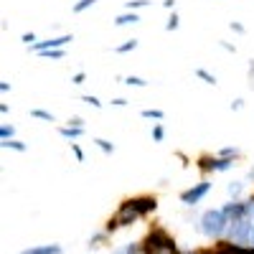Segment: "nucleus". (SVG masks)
<instances>
[{
	"label": "nucleus",
	"instance_id": "obj_1",
	"mask_svg": "<svg viewBox=\"0 0 254 254\" xmlns=\"http://www.w3.org/2000/svg\"><path fill=\"white\" fill-rule=\"evenodd\" d=\"M229 216L224 214V208H211L201 216V231L206 237H221L224 231L229 229Z\"/></svg>",
	"mask_w": 254,
	"mask_h": 254
},
{
	"label": "nucleus",
	"instance_id": "obj_19",
	"mask_svg": "<svg viewBox=\"0 0 254 254\" xmlns=\"http://www.w3.org/2000/svg\"><path fill=\"white\" fill-rule=\"evenodd\" d=\"M31 117H36V120H44V122H56V117L51 115V112H46V110H31Z\"/></svg>",
	"mask_w": 254,
	"mask_h": 254
},
{
	"label": "nucleus",
	"instance_id": "obj_33",
	"mask_svg": "<svg viewBox=\"0 0 254 254\" xmlns=\"http://www.w3.org/2000/svg\"><path fill=\"white\" fill-rule=\"evenodd\" d=\"M229 28L234 31V33H244V26H242V23H237V20H231V23H229Z\"/></svg>",
	"mask_w": 254,
	"mask_h": 254
},
{
	"label": "nucleus",
	"instance_id": "obj_39",
	"mask_svg": "<svg viewBox=\"0 0 254 254\" xmlns=\"http://www.w3.org/2000/svg\"><path fill=\"white\" fill-rule=\"evenodd\" d=\"M221 49H226V51H231V54H234L237 49L234 46H231V44H226V41H221Z\"/></svg>",
	"mask_w": 254,
	"mask_h": 254
},
{
	"label": "nucleus",
	"instance_id": "obj_18",
	"mask_svg": "<svg viewBox=\"0 0 254 254\" xmlns=\"http://www.w3.org/2000/svg\"><path fill=\"white\" fill-rule=\"evenodd\" d=\"M94 145L99 147L102 153H107V155H112V153H115V145H112L110 140H104V137H97V140H94Z\"/></svg>",
	"mask_w": 254,
	"mask_h": 254
},
{
	"label": "nucleus",
	"instance_id": "obj_28",
	"mask_svg": "<svg viewBox=\"0 0 254 254\" xmlns=\"http://www.w3.org/2000/svg\"><path fill=\"white\" fill-rule=\"evenodd\" d=\"M219 155L221 158H239V150H237V147H221V150H219Z\"/></svg>",
	"mask_w": 254,
	"mask_h": 254
},
{
	"label": "nucleus",
	"instance_id": "obj_25",
	"mask_svg": "<svg viewBox=\"0 0 254 254\" xmlns=\"http://www.w3.org/2000/svg\"><path fill=\"white\" fill-rule=\"evenodd\" d=\"M10 137H15V127L13 125H3L0 127V140H10Z\"/></svg>",
	"mask_w": 254,
	"mask_h": 254
},
{
	"label": "nucleus",
	"instance_id": "obj_21",
	"mask_svg": "<svg viewBox=\"0 0 254 254\" xmlns=\"http://www.w3.org/2000/svg\"><path fill=\"white\" fill-rule=\"evenodd\" d=\"M122 84H127V87H147V81L142 76H125Z\"/></svg>",
	"mask_w": 254,
	"mask_h": 254
},
{
	"label": "nucleus",
	"instance_id": "obj_8",
	"mask_svg": "<svg viewBox=\"0 0 254 254\" xmlns=\"http://www.w3.org/2000/svg\"><path fill=\"white\" fill-rule=\"evenodd\" d=\"M224 214L229 216V221L249 219V216H247V203H242V201H231V203H226V206H224Z\"/></svg>",
	"mask_w": 254,
	"mask_h": 254
},
{
	"label": "nucleus",
	"instance_id": "obj_27",
	"mask_svg": "<svg viewBox=\"0 0 254 254\" xmlns=\"http://www.w3.org/2000/svg\"><path fill=\"white\" fill-rule=\"evenodd\" d=\"M81 102H87L89 107H94V110H102V102H99L94 94H84V97H81Z\"/></svg>",
	"mask_w": 254,
	"mask_h": 254
},
{
	"label": "nucleus",
	"instance_id": "obj_37",
	"mask_svg": "<svg viewBox=\"0 0 254 254\" xmlns=\"http://www.w3.org/2000/svg\"><path fill=\"white\" fill-rule=\"evenodd\" d=\"M69 125H74V127H84V120H81V117H71Z\"/></svg>",
	"mask_w": 254,
	"mask_h": 254
},
{
	"label": "nucleus",
	"instance_id": "obj_14",
	"mask_svg": "<svg viewBox=\"0 0 254 254\" xmlns=\"http://www.w3.org/2000/svg\"><path fill=\"white\" fill-rule=\"evenodd\" d=\"M0 145H3L5 150H15V153H23V150H26V142H20V140H15V137H10V140H3Z\"/></svg>",
	"mask_w": 254,
	"mask_h": 254
},
{
	"label": "nucleus",
	"instance_id": "obj_12",
	"mask_svg": "<svg viewBox=\"0 0 254 254\" xmlns=\"http://www.w3.org/2000/svg\"><path fill=\"white\" fill-rule=\"evenodd\" d=\"M20 254H61V247L59 244H44V247H31Z\"/></svg>",
	"mask_w": 254,
	"mask_h": 254
},
{
	"label": "nucleus",
	"instance_id": "obj_24",
	"mask_svg": "<svg viewBox=\"0 0 254 254\" xmlns=\"http://www.w3.org/2000/svg\"><path fill=\"white\" fill-rule=\"evenodd\" d=\"M140 115H142L145 120H158V122L165 117V115H163V110H142Z\"/></svg>",
	"mask_w": 254,
	"mask_h": 254
},
{
	"label": "nucleus",
	"instance_id": "obj_41",
	"mask_svg": "<svg viewBox=\"0 0 254 254\" xmlns=\"http://www.w3.org/2000/svg\"><path fill=\"white\" fill-rule=\"evenodd\" d=\"M0 92H10V84L8 81H0Z\"/></svg>",
	"mask_w": 254,
	"mask_h": 254
},
{
	"label": "nucleus",
	"instance_id": "obj_31",
	"mask_svg": "<svg viewBox=\"0 0 254 254\" xmlns=\"http://www.w3.org/2000/svg\"><path fill=\"white\" fill-rule=\"evenodd\" d=\"M20 41H23L26 46H33L36 44V33H23V36H20Z\"/></svg>",
	"mask_w": 254,
	"mask_h": 254
},
{
	"label": "nucleus",
	"instance_id": "obj_16",
	"mask_svg": "<svg viewBox=\"0 0 254 254\" xmlns=\"http://www.w3.org/2000/svg\"><path fill=\"white\" fill-rule=\"evenodd\" d=\"M135 49H137V38H127L125 44H120L115 51H117V54H130V51H135Z\"/></svg>",
	"mask_w": 254,
	"mask_h": 254
},
{
	"label": "nucleus",
	"instance_id": "obj_44",
	"mask_svg": "<svg viewBox=\"0 0 254 254\" xmlns=\"http://www.w3.org/2000/svg\"><path fill=\"white\" fill-rule=\"evenodd\" d=\"M247 254H254V249H247Z\"/></svg>",
	"mask_w": 254,
	"mask_h": 254
},
{
	"label": "nucleus",
	"instance_id": "obj_36",
	"mask_svg": "<svg viewBox=\"0 0 254 254\" xmlns=\"http://www.w3.org/2000/svg\"><path fill=\"white\" fill-rule=\"evenodd\" d=\"M244 107V99H234V102H231V110H234V112H239Z\"/></svg>",
	"mask_w": 254,
	"mask_h": 254
},
{
	"label": "nucleus",
	"instance_id": "obj_6",
	"mask_svg": "<svg viewBox=\"0 0 254 254\" xmlns=\"http://www.w3.org/2000/svg\"><path fill=\"white\" fill-rule=\"evenodd\" d=\"M69 41H74L71 33H66V36H54V38H46V41H36L33 51L41 54V51H49V49H66Z\"/></svg>",
	"mask_w": 254,
	"mask_h": 254
},
{
	"label": "nucleus",
	"instance_id": "obj_3",
	"mask_svg": "<svg viewBox=\"0 0 254 254\" xmlns=\"http://www.w3.org/2000/svg\"><path fill=\"white\" fill-rule=\"evenodd\" d=\"M140 214H137V208L132 206V201H125L122 206H120V211L115 214V219H110V231H115V229H120V226H130L135 219H137Z\"/></svg>",
	"mask_w": 254,
	"mask_h": 254
},
{
	"label": "nucleus",
	"instance_id": "obj_15",
	"mask_svg": "<svg viewBox=\"0 0 254 254\" xmlns=\"http://www.w3.org/2000/svg\"><path fill=\"white\" fill-rule=\"evenodd\" d=\"M193 74H196V76H198L203 84H208V87H216V76L211 74V71H206V69H196Z\"/></svg>",
	"mask_w": 254,
	"mask_h": 254
},
{
	"label": "nucleus",
	"instance_id": "obj_34",
	"mask_svg": "<svg viewBox=\"0 0 254 254\" xmlns=\"http://www.w3.org/2000/svg\"><path fill=\"white\" fill-rule=\"evenodd\" d=\"M249 87L254 89V59L249 61Z\"/></svg>",
	"mask_w": 254,
	"mask_h": 254
},
{
	"label": "nucleus",
	"instance_id": "obj_10",
	"mask_svg": "<svg viewBox=\"0 0 254 254\" xmlns=\"http://www.w3.org/2000/svg\"><path fill=\"white\" fill-rule=\"evenodd\" d=\"M135 23H140V15H137L135 10H127V13H122V15H117V18H115V26H117V28L135 26Z\"/></svg>",
	"mask_w": 254,
	"mask_h": 254
},
{
	"label": "nucleus",
	"instance_id": "obj_22",
	"mask_svg": "<svg viewBox=\"0 0 254 254\" xmlns=\"http://www.w3.org/2000/svg\"><path fill=\"white\" fill-rule=\"evenodd\" d=\"M94 3H97V0H76L71 10H74V13H84V10H89Z\"/></svg>",
	"mask_w": 254,
	"mask_h": 254
},
{
	"label": "nucleus",
	"instance_id": "obj_40",
	"mask_svg": "<svg viewBox=\"0 0 254 254\" xmlns=\"http://www.w3.org/2000/svg\"><path fill=\"white\" fill-rule=\"evenodd\" d=\"M163 5H165L168 10H171V8H176V0H163Z\"/></svg>",
	"mask_w": 254,
	"mask_h": 254
},
{
	"label": "nucleus",
	"instance_id": "obj_13",
	"mask_svg": "<svg viewBox=\"0 0 254 254\" xmlns=\"http://www.w3.org/2000/svg\"><path fill=\"white\" fill-rule=\"evenodd\" d=\"M38 56L46 59V61H61L64 56H66V49H49V51H41Z\"/></svg>",
	"mask_w": 254,
	"mask_h": 254
},
{
	"label": "nucleus",
	"instance_id": "obj_23",
	"mask_svg": "<svg viewBox=\"0 0 254 254\" xmlns=\"http://www.w3.org/2000/svg\"><path fill=\"white\" fill-rule=\"evenodd\" d=\"M178 26H181V18H178V13L173 10L171 18H168V23H165V31H178Z\"/></svg>",
	"mask_w": 254,
	"mask_h": 254
},
{
	"label": "nucleus",
	"instance_id": "obj_5",
	"mask_svg": "<svg viewBox=\"0 0 254 254\" xmlns=\"http://www.w3.org/2000/svg\"><path fill=\"white\" fill-rule=\"evenodd\" d=\"M208 190H211V183H208V181H201V183H196L193 188L183 190V193H181V201H183L186 206H196V203L208 193Z\"/></svg>",
	"mask_w": 254,
	"mask_h": 254
},
{
	"label": "nucleus",
	"instance_id": "obj_11",
	"mask_svg": "<svg viewBox=\"0 0 254 254\" xmlns=\"http://www.w3.org/2000/svg\"><path fill=\"white\" fill-rule=\"evenodd\" d=\"M59 135H61L64 140H69V142H74L76 137H81V135H84V127H74V125H64V127H59Z\"/></svg>",
	"mask_w": 254,
	"mask_h": 254
},
{
	"label": "nucleus",
	"instance_id": "obj_29",
	"mask_svg": "<svg viewBox=\"0 0 254 254\" xmlns=\"http://www.w3.org/2000/svg\"><path fill=\"white\" fill-rule=\"evenodd\" d=\"M239 193H242V183H229V196L237 198Z\"/></svg>",
	"mask_w": 254,
	"mask_h": 254
},
{
	"label": "nucleus",
	"instance_id": "obj_4",
	"mask_svg": "<svg viewBox=\"0 0 254 254\" xmlns=\"http://www.w3.org/2000/svg\"><path fill=\"white\" fill-rule=\"evenodd\" d=\"M252 221L249 219H239V221H231V229H229V237H231V244H244L249 242L252 237Z\"/></svg>",
	"mask_w": 254,
	"mask_h": 254
},
{
	"label": "nucleus",
	"instance_id": "obj_30",
	"mask_svg": "<svg viewBox=\"0 0 254 254\" xmlns=\"http://www.w3.org/2000/svg\"><path fill=\"white\" fill-rule=\"evenodd\" d=\"M84 81H87V74H84V71H76L71 76V84H76V87H79V84H84Z\"/></svg>",
	"mask_w": 254,
	"mask_h": 254
},
{
	"label": "nucleus",
	"instance_id": "obj_35",
	"mask_svg": "<svg viewBox=\"0 0 254 254\" xmlns=\"http://www.w3.org/2000/svg\"><path fill=\"white\" fill-rule=\"evenodd\" d=\"M247 216H249V219H254V198H249V201H247Z\"/></svg>",
	"mask_w": 254,
	"mask_h": 254
},
{
	"label": "nucleus",
	"instance_id": "obj_42",
	"mask_svg": "<svg viewBox=\"0 0 254 254\" xmlns=\"http://www.w3.org/2000/svg\"><path fill=\"white\" fill-rule=\"evenodd\" d=\"M249 242H252V244H254V226H252V237H249Z\"/></svg>",
	"mask_w": 254,
	"mask_h": 254
},
{
	"label": "nucleus",
	"instance_id": "obj_38",
	"mask_svg": "<svg viewBox=\"0 0 254 254\" xmlns=\"http://www.w3.org/2000/svg\"><path fill=\"white\" fill-rule=\"evenodd\" d=\"M112 104H115V107H125V104H127V99L117 97V99H112Z\"/></svg>",
	"mask_w": 254,
	"mask_h": 254
},
{
	"label": "nucleus",
	"instance_id": "obj_17",
	"mask_svg": "<svg viewBox=\"0 0 254 254\" xmlns=\"http://www.w3.org/2000/svg\"><path fill=\"white\" fill-rule=\"evenodd\" d=\"M231 165H234V158H221V155H216V173L229 171Z\"/></svg>",
	"mask_w": 254,
	"mask_h": 254
},
{
	"label": "nucleus",
	"instance_id": "obj_2",
	"mask_svg": "<svg viewBox=\"0 0 254 254\" xmlns=\"http://www.w3.org/2000/svg\"><path fill=\"white\" fill-rule=\"evenodd\" d=\"M145 254H178V249H176V244H173V239L165 234L163 229H155V231H150V237L145 239Z\"/></svg>",
	"mask_w": 254,
	"mask_h": 254
},
{
	"label": "nucleus",
	"instance_id": "obj_9",
	"mask_svg": "<svg viewBox=\"0 0 254 254\" xmlns=\"http://www.w3.org/2000/svg\"><path fill=\"white\" fill-rule=\"evenodd\" d=\"M196 168L201 173H216V155H201L196 160Z\"/></svg>",
	"mask_w": 254,
	"mask_h": 254
},
{
	"label": "nucleus",
	"instance_id": "obj_20",
	"mask_svg": "<svg viewBox=\"0 0 254 254\" xmlns=\"http://www.w3.org/2000/svg\"><path fill=\"white\" fill-rule=\"evenodd\" d=\"M147 5H150V0H127V3H125V8L127 10H140V8H147Z\"/></svg>",
	"mask_w": 254,
	"mask_h": 254
},
{
	"label": "nucleus",
	"instance_id": "obj_43",
	"mask_svg": "<svg viewBox=\"0 0 254 254\" xmlns=\"http://www.w3.org/2000/svg\"><path fill=\"white\" fill-rule=\"evenodd\" d=\"M249 178H252V181H254V168H252V171H249Z\"/></svg>",
	"mask_w": 254,
	"mask_h": 254
},
{
	"label": "nucleus",
	"instance_id": "obj_32",
	"mask_svg": "<svg viewBox=\"0 0 254 254\" xmlns=\"http://www.w3.org/2000/svg\"><path fill=\"white\" fill-rule=\"evenodd\" d=\"M71 150H74V155H76V160H84V150L76 145V142H71Z\"/></svg>",
	"mask_w": 254,
	"mask_h": 254
},
{
	"label": "nucleus",
	"instance_id": "obj_7",
	"mask_svg": "<svg viewBox=\"0 0 254 254\" xmlns=\"http://www.w3.org/2000/svg\"><path fill=\"white\" fill-rule=\"evenodd\" d=\"M130 201H132V206L137 208V214H140V216H145V214H153V211L158 208L155 196H140V198H130Z\"/></svg>",
	"mask_w": 254,
	"mask_h": 254
},
{
	"label": "nucleus",
	"instance_id": "obj_26",
	"mask_svg": "<svg viewBox=\"0 0 254 254\" xmlns=\"http://www.w3.org/2000/svg\"><path fill=\"white\" fill-rule=\"evenodd\" d=\"M153 140H155V142H163V140H165V127H163L160 122H155V127H153Z\"/></svg>",
	"mask_w": 254,
	"mask_h": 254
}]
</instances>
